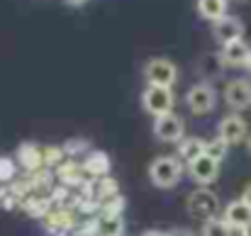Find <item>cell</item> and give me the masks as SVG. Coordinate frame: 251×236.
<instances>
[{
    "instance_id": "ba28073f",
    "label": "cell",
    "mask_w": 251,
    "mask_h": 236,
    "mask_svg": "<svg viewBox=\"0 0 251 236\" xmlns=\"http://www.w3.org/2000/svg\"><path fill=\"white\" fill-rule=\"evenodd\" d=\"M188 173L198 183V188H210L217 180V175H220V161L202 154L200 158H195L193 163H188Z\"/></svg>"
},
{
    "instance_id": "7c38bea8",
    "label": "cell",
    "mask_w": 251,
    "mask_h": 236,
    "mask_svg": "<svg viewBox=\"0 0 251 236\" xmlns=\"http://www.w3.org/2000/svg\"><path fill=\"white\" fill-rule=\"evenodd\" d=\"M56 183L59 185H66V188H83L85 183H88V175H85V170H83V165H81V161H71V158H66L56 170Z\"/></svg>"
},
{
    "instance_id": "836d02e7",
    "label": "cell",
    "mask_w": 251,
    "mask_h": 236,
    "mask_svg": "<svg viewBox=\"0 0 251 236\" xmlns=\"http://www.w3.org/2000/svg\"><path fill=\"white\" fill-rule=\"evenodd\" d=\"M247 71H249V76H251V59H249V64H247Z\"/></svg>"
},
{
    "instance_id": "d6986e66",
    "label": "cell",
    "mask_w": 251,
    "mask_h": 236,
    "mask_svg": "<svg viewBox=\"0 0 251 236\" xmlns=\"http://www.w3.org/2000/svg\"><path fill=\"white\" fill-rule=\"evenodd\" d=\"M95 234L98 236H122L125 219L122 214H98L95 217Z\"/></svg>"
},
{
    "instance_id": "52a82bcc",
    "label": "cell",
    "mask_w": 251,
    "mask_h": 236,
    "mask_svg": "<svg viewBox=\"0 0 251 236\" xmlns=\"http://www.w3.org/2000/svg\"><path fill=\"white\" fill-rule=\"evenodd\" d=\"M154 137L164 144H178L183 137H185V122L180 115L176 112H168V115H161L154 119V127H151Z\"/></svg>"
},
{
    "instance_id": "1f68e13d",
    "label": "cell",
    "mask_w": 251,
    "mask_h": 236,
    "mask_svg": "<svg viewBox=\"0 0 251 236\" xmlns=\"http://www.w3.org/2000/svg\"><path fill=\"white\" fill-rule=\"evenodd\" d=\"M247 151L251 154V134H249V139H247Z\"/></svg>"
},
{
    "instance_id": "8fae6325",
    "label": "cell",
    "mask_w": 251,
    "mask_h": 236,
    "mask_svg": "<svg viewBox=\"0 0 251 236\" xmlns=\"http://www.w3.org/2000/svg\"><path fill=\"white\" fill-rule=\"evenodd\" d=\"M42 224H44L47 232H51V234L56 236V234H61V232H66V229H76L78 227V214L71 207H54L42 219Z\"/></svg>"
},
{
    "instance_id": "d4e9b609",
    "label": "cell",
    "mask_w": 251,
    "mask_h": 236,
    "mask_svg": "<svg viewBox=\"0 0 251 236\" xmlns=\"http://www.w3.org/2000/svg\"><path fill=\"white\" fill-rule=\"evenodd\" d=\"M15 173H17V163H15V158L0 156V183L7 185V183L15 178Z\"/></svg>"
},
{
    "instance_id": "7a4b0ae2",
    "label": "cell",
    "mask_w": 251,
    "mask_h": 236,
    "mask_svg": "<svg viewBox=\"0 0 251 236\" xmlns=\"http://www.w3.org/2000/svg\"><path fill=\"white\" fill-rule=\"evenodd\" d=\"M188 214L202 222H210L215 217H220V197L215 190L210 188H195L188 195Z\"/></svg>"
},
{
    "instance_id": "3957f363",
    "label": "cell",
    "mask_w": 251,
    "mask_h": 236,
    "mask_svg": "<svg viewBox=\"0 0 251 236\" xmlns=\"http://www.w3.org/2000/svg\"><path fill=\"white\" fill-rule=\"evenodd\" d=\"M173 105H176V95H173V88H161V85H147L144 93H142V107L156 119L161 115L173 112Z\"/></svg>"
},
{
    "instance_id": "603a6c76",
    "label": "cell",
    "mask_w": 251,
    "mask_h": 236,
    "mask_svg": "<svg viewBox=\"0 0 251 236\" xmlns=\"http://www.w3.org/2000/svg\"><path fill=\"white\" fill-rule=\"evenodd\" d=\"M227 151H229V144L227 142H222L220 137H215V139H207V149H205V154L207 156H212L215 161H225V156H227Z\"/></svg>"
},
{
    "instance_id": "5b68a950",
    "label": "cell",
    "mask_w": 251,
    "mask_h": 236,
    "mask_svg": "<svg viewBox=\"0 0 251 236\" xmlns=\"http://www.w3.org/2000/svg\"><path fill=\"white\" fill-rule=\"evenodd\" d=\"M185 105H188V110L193 112V115H210L212 110H215V105H217V93H215V88L210 85V83H205V80H200V83H195V85H190L188 88V93H185Z\"/></svg>"
},
{
    "instance_id": "9a60e30c",
    "label": "cell",
    "mask_w": 251,
    "mask_h": 236,
    "mask_svg": "<svg viewBox=\"0 0 251 236\" xmlns=\"http://www.w3.org/2000/svg\"><path fill=\"white\" fill-rule=\"evenodd\" d=\"M220 54H222V61H225L227 69H247L251 59V47L244 39H237V42L222 47Z\"/></svg>"
},
{
    "instance_id": "83f0119b",
    "label": "cell",
    "mask_w": 251,
    "mask_h": 236,
    "mask_svg": "<svg viewBox=\"0 0 251 236\" xmlns=\"http://www.w3.org/2000/svg\"><path fill=\"white\" fill-rule=\"evenodd\" d=\"M168 236H193L188 229H173V232H168Z\"/></svg>"
},
{
    "instance_id": "9c48e42d",
    "label": "cell",
    "mask_w": 251,
    "mask_h": 236,
    "mask_svg": "<svg viewBox=\"0 0 251 236\" xmlns=\"http://www.w3.org/2000/svg\"><path fill=\"white\" fill-rule=\"evenodd\" d=\"M225 102L232 107V112H242L251 107V80L232 78L225 85Z\"/></svg>"
},
{
    "instance_id": "4dcf8cb0",
    "label": "cell",
    "mask_w": 251,
    "mask_h": 236,
    "mask_svg": "<svg viewBox=\"0 0 251 236\" xmlns=\"http://www.w3.org/2000/svg\"><path fill=\"white\" fill-rule=\"evenodd\" d=\"M85 0H69V5H83Z\"/></svg>"
},
{
    "instance_id": "7402d4cb",
    "label": "cell",
    "mask_w": 251,
    "mask_h": 236,
    "mask_svg": "<svg viewBox=\"0 0 251 236\" xmlns=\"http://www.w3.org/2000/svg\"><path fill=\"white\" fill-rule=\"evenodd\" d=\"M64 161H66L64 146H44V168L56 170V168H59Z\"/></svg>"
},
{
    "instance_id": "6da1fadb",
    "label": "cell",
    "mask_w": 251,
    "mask_h": 236,
    "mask_svg": "<svg viewBox=\"0 0 251 236\" xmlns=\"http://www.w3.org/2000/svg\"><path fill=\"white\" fill-rule=\"evenodd\" d=\"M183 170H185V165L178 156H168V154L166 156H156L149 163V180L161 190H171L180 183Z\"/></svg>"
},
{
    "instance_id": "cb8c5ba5",
    "label": "cell",
    "mask_w": 251,
    "mask_h": 236,
    "mask_svg": "<svg viewBox=\"0 0 251 236\" xmlns=\"http://www.w3.org/2000/svg\"><path fill=\"white\" fill-rule=\"evenodd\" d=\"M90 149V144L85 142V139H69L66 144H64V154H66V158H71V161H76V158L81 156L83 151H88Z\"/></svg>"
},
{
    "instance_id": "ac0fdd59",
    "label": "cell",
    "mask_w": 251,
    "mask_h": 236,
    "mask_svg": "<svg viewBox=\"0 0 251 236\" xmlns=\"http://www.w3.org/2000/svg\"><path fill=\"white\" fill-rule=\"evenodd\" d=\"M207 149V139H200V137H183L178 142V158L183 163H193L195 158H200Z\"/></svg>"
},
{
    "instance_id": "ffe728a7",
    "label": "cell",
    "mask_w": 251,
    "mask_h": 236,
    "mask_svg": "<svg viewBox=\"0 0 251 236\" xmlns=\"http://www.w3.org/2000/svg\"><path fill=\"white\" fill-rule=\"evenodd\" d=\"M198 12L212 24L229 15L227 12V0H198Z\"/></svg>"
},
{
    "instance_id": "30bf717a",
    "label": "cell",
    "mask_w": 251,
    "mask_h": 236,
    "mask_svg": "<svg viewBox=\"0 0 251 236\" xmlns=\"http://www.w3.org/2000/svg\"><path fill=\"white\" fill-rule=\"evenodd\" d=\"M212 37L222 47H227V44H232L237 39H244V22L239 17H234V15H227L220 22L212 24Z\"/></svg>"
},
{
    "instance_id": "44dd1931",
    "label": "cell",
    "mask_w": 251,
    "mask_h": 236,
    "mask_svg": "<svg viewBox=\"0 0 251 236\" xmlns=\"http://www.w3.org/2000/svg\"><path fill=\"white\" fill-rule=\"evenodd\" d=\"M200 236H234V229H232L222 217H215V219H210V222H202Z\"/></svg>"
},
{
    "instance_id": "4316f807",
    "label": "cell",
    "mask_w": 251,
    "mask_h": 236,
    "mask_svg": "<svg viewBox=\"0 0 251 236\" xmlns=\"http://www.w3.org/2000/svg\"><path fill=\"white\" fill-rule=\"evenodd\" d=\"M242 200H244V202H247V205L251 207V183L247 185V188H244V192H242Z\"/></svg>"
},
{
    "instance_id": "484cf974",
    "label": "cell",
    "mask_w": 251,
    "mask_h": 236,
    "mask_svg": "<svg viewBox=\"0 0 251 236\" xmlns=\"http://www.w3.org/2000/svg\"><path fill=\"white\" fill-rule=\"evenodd\" d=\"M125 197L122 195H115V197H110V200H105L102 205H100V214H122L125 212Z\"/></svg>"
},
{
    "instance_id": "4fadbf2b",
    "label": "cell",
    "mask_w": 251,
    "mask_h": 236,
    "mask_svg": "<svg viewBox=\"0 0 251 236\" xmlns=\"http://www.w3.org/2000/svg\"><path fill=\"white\" fill-rule=\"evenodd\" d=\"M15 161L22 165V170L27 173H37L44 168V149L34 142H22L17 146V154H15Z\"/></svg>"
},
{
    "instance_id": "e0dca14e",
    "label": "cell",
    "mask_w": 251,
    "mask_h": 236,
    "mask_svg": "<svg viewBox=\"0 0 251 236\" xmlns=\"http://www.w3.org/2000/svg\"><path fill=\"white\" fill-rule=\"evenodd\" d=\"M225 69H227V66H225V61H222V54H220V51L202 54V59L198 61V73L202 76L205 83H210L212 78L222 76V71H225Z\"/></svg>"
},
{
    "instance_id": "5bb4252c",
    "label": "cell",
    "mask_w": 251,
    "mask_h": 236,
    "mask_svg": "<svg viewBox=\"0 0 251 236\" xmlns=\"http://www.w3.org/2000/svg\"><path fill=\"white\" fill-rule=\"evenodd\" d=\"M222 219L234 229V232H244L251 227V207L239 197V200H232L225 212H222Z\"/></svg>"
},
{
    "instance_id": "2e32d148",
    "label": "cell",
    "mask_w": 251,
    "mask_h": 236,
    "mask_svg": "<svg viewBox=\"0 0 251 236\" xmlns=\"http://www.w3.org/2000/svg\"><path fill=\"white\" fill-rule=\"evenodd\" d=\"M81 165H83L85 175L93 178V180H98V178H107V175H110V168H112L110 156H107L105 151H100V149L88 151V156L81 161Z\"/></svg>"
},
{
    "instance_id": "8992f818",
    "label": "cell",
    "mask_w": 251,
    "mask_h": 236,
    "mask_svg": "<svg viewBox=\"0 0 251 236\" xmlns=\"http://www.w3.org/2000/svg\"><path fill=\"white\" fill-rule=\"evenodd\" d=\"M249 124H247V119L239 115V112H229V115H225L222 119H220V124H217V137L222 139V142H227L229 146H237V144H247V139H249Z\"/></svg>"
},
{
    "instance_id": "f546056e",
    "label": "cell",
    "mask_w": 251,
    "mask_h": 236,
    "mask_svg": "<svg viewBox=\"0 0 251 236\" xmlns=\"http://www.w3.org/2000/svg\"><path fill=\"white\" fill-rule=\"evenodd\" d=\"M142 236H168V234H164V232H156V229H149V232H144Z\"/></svg>"
},
{
    "instance_id": "f1b7e54d",
    "label": "cell",
    "mask_w": 251,
    "mask_h": 236,
    "mask_svg": "<svg viewBox=\"0 0 251 236\" xmlns=\"http://www.w3.org/2000/svg\"><path fill=\"white\" fill-rule=\"evenodd\" d=\"M56 236H83V234H81L78 227H76V229H66V232H61V234H56Z\"/></svg>"
},
{
    "instance_id": "277c9868",
    "label": "cell",
    "mask_w": 251,
    "mask_h": 236,
    "mask_svg": "<svg viewBox=\"0 0 251 236\" xmlns=\"http://www.w3.org/2000/svg\"><path fill=\"white\" fill-rule=\"evenodd\" d=\"M144 78L149 85H161V88H173L178 80V69L166 56H151L144 64Z\"/></svg>"
},
{
    "instance_id": "d6a6232c",
    "label": "cell",
    "mask_w": 251,
    "mask_h": 236,
    "mask_svg": "<svg viewBox=\"0 0 251 236\" xmlns=\"http://www.w3.org/2000/svg\"><path fill=\"white\" fill-rule=\"evenodd\" d=\"M242 236H251V227H249V229H244V232H242Z\"/></svg>"
}]
</instances>
